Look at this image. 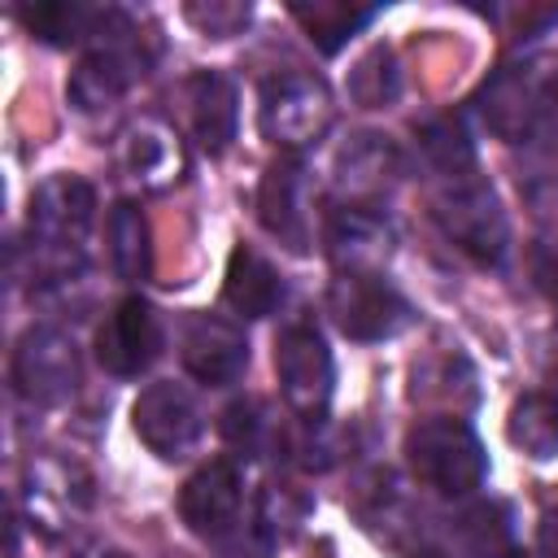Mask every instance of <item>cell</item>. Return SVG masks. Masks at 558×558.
Returning a JSON list of instances; mask_svg holds the SVG:
<instances>
[{
    "mask_svg": "<svg viewBox=\"0 0 558 558\" xmlns=\"http://www.w3.org/2000/svg\"><path fill=\"white\" fill-rule=\"evenodd\" d=\"M405 462H410L414 480L440 497H466L488 475V453H484L475 427L453 414L423 418L418 427H410Z\"/></svg>",
    "mask_w": 558,
    "mask_h": 558,
    "instance_id": "obj_4",
    "label": "cell"
},
{
    "mask_svg": "<svg viewBox=\"0 0 558 558\" xmlns=\"http://www.w3.org/2000/svg\"><path fill=\"white\" fill-rule=\"evenodd\" d=\"M397 174V153L388 140L379 135H357L344 144L340 166H336V187L344 196V205H362V209H379V196L388 192Z\"/></svg>",
    "mask_w": 558,
    "mask_h": 558,
    "instance_id": "obj_19",
    "label": "cell"
},
{
    "mask_svg": "<svg viewBox=\"0 0 558 558\" xmlns=\"http://www.w3.org/2000/svg\"><path fill=\"white\" fill-rule=\"evenodd\" d=\"M22 26L52 44V48H70V44H100L105 35H118L131 26V17L113 4H83V0H44V4H26L17 9Z\"/></svg>",
    "mask_w": 558,
    "mask_h": 558,
    "instance_id": "obj_16",
    "label": "cell"
},
{
    "mask_svg": "<svg viewBox=\"0 0 558 558\" xmlns=\"http://www.w3.org/2000/svg\"><path fill=\"white\" fill-rule=\"evenodd\" d=\"M257 222L288 244L292 253L310 248V209H305V166L296 157H279L266 166L257 183Z\"/></svg>",
    "mask_w": 558,
    "mask_h": 558,
    "instance_id": "obj_17",
    "label": "cell"
},
{
    "mask_svg": "<svg viewBox=\"0 0 558 558\" xmlns=\"http://www.w3.org/2000/svg\"><path fill=\"white\" fill-rule=\"evenodd\" d=\"M96 222V192L78 174H52L35 187L26 209L31 283H70L83 270L87 235Z\"/></svg>",
    "mask_w": 558,
    "mask_h": 558,
    "instance_id": "obj_1",
    "label": "cell"
},
{
    "mask_svg": "<svg viewBox=\"0 0 558 558\" xmlns=\"http://www.w3.org/2000/svg\"><path fill=\"white\" fill-rule=\"evenodd\" d=\"M179 357L196 384L227 388L248 366L244 327H235L231 318H218V314H192L183 323V336H179Z\"/></svg>",
    "mask_w": 558,
    "mask_h": 558,
    "instance_id": "obj_15",
    "label": "cell"
},
{
    "mask_svg": "<svg viewBox=\"0 0 558 558\" xmlns=\"http://www.w3.org/2000/svg\"><path fill=\"white\" fill-rule=\"evenodd\" d=\"M240 510H244V480H240V466L231 458L205 462L179 488V519L187 523L192 536H201L218 549H235Z\"/></svg>",
    "mask_w": 558,
    "mask_h": 558,
    "instance_id": "obj_9",
    "label": "cell"
},
{
    "mask_svg": "<svg viewBox=\"0 0 558 558\" xmlns=\"http://www.w3.org/2000/svg\"><path fill=\"white\" fill-rule=\"evenodd\" d=\"M375 4H349V0H314V4H292V17L301 22V31L310 35V44L318 52H340L362 26L375 22Z\"/></svg>",
    "mask_w": 558,
    "mask_h": 558,
    "instance_id": "obj_23",
    "label": "cell"
},
{
    "mask_svg": "<svg viewBox=\"0 0 558 558\" xmlns=\"http://www.w3.org/2000/svg\"><path fill=\"white\" fill-rule=\"evenodd\" d=\"M327 314L340 336L362 344L392 340L414 323V305L379 270H340L327 288Z\"/></svg>",
    "mask_w": 558,
    "mask_h": 558,
    "instance_id": "obj_6",
    "label": "cell"
},
{
    "mask_svg": "<svg viewBox=\"0 0 558 558\" xmlns=\"http://www.w3.org/2000/svg\"><path fill=\"white\" fill-rule=\"evenodd\" d=\"M349 96L366 109H379L397 96V65H392V52L388 48H375L357 61V70L349 74Z\"/></svg>",
    "mask_w": 558,
    "mask_h": 558,
    "instance_id": "obj_28",
    "label": "cell"
},
{
    "mask_svg": "<svg viewBox=\"0 0 558 558\" xmlns=\"http://www.w3.org/2000/svg\"><path fill=\"white\" fill-rule=\"evenodd\" d=\"M484 558H532V554H523V549H514V545H501V549H493V554H484Z\"/></svg>",
    "mask_w": 558,
    "mask_h": 558,
    "instance_id": "obj_33",
    "label": "cell"
},
{
    "mask_svg": "<svg viewBox=\"0 0 558 558\" xmlns=\"http://www.w3.org/2000/svg\"><path fill=\"white\" fill-rule=\"evenodd\" d=\"M275 375L288 410L305 423H318L336 392V362L327 340L310 323H292L275 340Z\"/></svg>",
    "mask_w": 558,
    "mask_h": 558,
    "instance_id": "obj_8",
    "label": "cell"
},
{
    "mask_svg": "<svg viewBox=\"0 0 558 558\" xmlns=\"http://www.w3.org/2000/svg\"><path fill=\"white\" fill-rule=\"evenodd\" d=\"M327 244L340 270H379V262L392 248V231L379 209L340 205L327 222Z\"/></svg>",
    "mask_w": 558,
    "mask_h": 558,
    "instance_id": "obj_20",
    "label": "cell"
},
{
    "mask_svg": "<svg viewBox=\"0 0 558 558\" xmlns=\"http://www.w3.org/2000/svg\"><path fill=\"white\" fill-rule=\"evenodd\" d=\"M423 558H445V554H423Z\"/></svg>",
    "mask_w": 558,
    "mask_h": 558,
    "instance_id": "obj_35",
    "label": "cell"
},
{
    "mask_svg": "<svg viewBox=\"0 0 558 558\" xmlns=\"http://www.w3.org/2000/svg\"><path fill=\"white\" fill-rule=\"evenodd\" d=\"M22 497H26L31 527L61 532V527H70V519H78L92 506V475L70 458L39 453L26 462Z\"/></svg>",
    "mask_w": 558,
    "mask_h": 558,
    "instance_id": "obj_14",
    "label": "cell"
},
{
    "mask_svg": "<svg viewBox=\"0 0 558 558\" xmlns=\"http://www.w3.org/2000/svg\"><path fill=\"white\" fill-rule=\"evenodd\" d=\"M74 558H131L126 549H113V545H100V541H92V545H83Z\"/></svg>",
    "mask_w": 558,
    "mask_h": 558,
    "instance_id": "obj_32",
    "label": "cell"
},
{
    "mask_svg": "<svg viewBox=\"0 0 558 558\" xmlns=\"http://www.w3.org/2000/svg\"><path fill=\"white\" fill-rule=\"evenodd\" d=\"M418 153H423V166L432 170V179H445V174H462V170H475V144L462 126V118L453 113H440V118H427L418 126Z\"/></svg>",
    "mask_w": 558,
    "mask_h": 558,
    "instance_id": "obj_25",
    "label": "cell"
},
{
    "mask_svg": "<svg viewBox=\"0 0 558 558\" xmlns=\"http://www.w3.org/2000/svg\"><path fill=\"white\" fill-rule=\"evenodd\" d=\"M475 113L506 144L558 131V52H536L501 65L475 92Z\"/></svg>",
    "mask_w": 558,
    "mask_h": 558,
    "instance_id": "obj_2",
    "label": "cell"
},
{
    "mask_svg": "<svg viewBox=\"0 0 558 558\" xmlns=\"http://www.w3.org/2000/svg\"><path fill=\"white\" fill-rule=\"evenodd\" d=\"M432 218L445 240L480 266H501L510 248V222L493 183L475 170L432 179Z\"/></svg>",
    "mask_w": 558,
    "mask_h": 558,
    "instance_id": "obj_3",
    "label": "cell"
},
{
    "mask_svg": "<svg viewBox=\"0 0 558 558\" xmlns=\"http://www.w3.org/2000/svg\"><path fill=\"white\" fill-rule=\"evenodd\" d=\"M105 240H109V266L126 283H144L153 270V248H148V222L135 201H118L105 218Z\"/></svg>",
    "mask_w": 558,
    "mask_h": 558,
    "instance_id": "obj_22",
    "label": "cell"
},
{
    "mask_svg": "<svg viewBox=\"0 0 558 558\" xmlns=\"http://www.w3.org/2000/svg\"><path fill=\"white\" fill-rule=\"evenodd\" d=\"M549 384H554V388H549V397L558 401V362H554V375H549Z\"/></svg>",
    "mask_w": 558,
    "mask_h": 558,
    "instance_id": "obj_34",
    "label": "cell"
},
{
    "mask_svg": "<svg viewBox=\"0 0 558 558\" xmlns=\"http://www.w3.org/2000/svg\"><path fill=\"white\" fill-rule=\"evenodd\" d=\"M222 301L244 314V318H266L275 314V305L283 301V279L279 270L248 244H240L227 257V275H222Z\"/></svg>",
    "mask_w": 558,
    "mask_h": 558,
    "instance_id": "obj_21",
    "label": "cell"
},
{
    "mask_svg": "<svg viewBox=\"0 0 558 558\" xmlns=\"http://www.w3.org/2000/svg\"><path fill=\"white\" fill-rule=\"evenodd\" d=\"M131 427L135 436L161 458V462H179L187 458L201 436H205V414H201V401L192 388L174 384V379H161V384H148L135 405H131Z\"/></svg>",
    "mask_w": 558,
    "mask_h": 558,
    "instance_id": "obj_10",
    "label": "cell"
},
{
    "mask_svg": "<svg viewBox=\"0 0 558 558\" xmlns=\"http://www.w3.org/2000/svg\"><path fill=\"white\" fill-rule=\"evenodd\" d=\"M78 388V349L61 327H31L13 349V392L26 405H61Z\"/></svg>",
    "mask_w": 558,
    "mask_h": 558,
    "instance_id": "obj_11",
    "label": "cell"
},
{
    "mask_svg": "<svg viewBox=\"0 0 558 558\" xmlns=\"http://www.w3.org/2000/svg\"><path fill=\"white\" fill-rule=\"evenodd\" d=\"M331 122H336V100L318 74L283 70V74H270L257 92V126L270 144L288 153L318 144Z\"/></svg>",
    "mask_w": 558,
    "mask_h": 558,
    "instance_id": "obj_5",
    "label": "cell"
},
{
    "mask_svg": "<svg viewBox=\"0 0 558 558\" xmlns=\"http://www.w3.org/2000/svg\"><path fill=\"white\" fill-rule=\"evenodd\" d=\"M222 440H227L231 449L257 458V453H266L270 445H279L283 436H279V423L270 418V410H266L262 401L244 397V401H231V405L222 410Z\"/></svg>",
    "mask_w": 558,
    "mask_h": 558,
    "instance_id": "obj_27",
    "label": "cell"
},
{
    "mask_svg": "<svg viewBox=\"0 0 558 558\" xmlns=\"http://www.w3.org/2000/svg\"><path fill=\"white\" fill-rule=\"evenodd\" d=\"M161 344H166L161 314L144 296H122L96 331V362L109 375L131 379V375H144L161 357Z\"/></svg>",
    "mask_w": 558,
    "mask_h": 558,
    "instance_id": "obj_12",
    "label": "cell"
},
{
    "mask_svg": "<svg viewBox=\"0 0 558 558\" xmlns=\"http://www.w3.org/2000/svg\"><path fill=\"white\" fill-rule=\"evenodd\" d=\"M536 545H541V558H558V506H549V510L541 514Z\"/></svg>",
    "mask_w": 558,
    "mask_h": 558,
    "instance_id": "obj_31",
    "label": "cell"
},
{
    "mask_svg": "<svg viewBox=\"0 0 558 558\" xmlns=\"http://www.w3.org/2000/svg\"><path fill=\"white\" fill-rule=\"evenodd\" d=\"M310 514V501L292 488V484H266L257 493V510H253V532H257V545L262 549H283L301 523Z\"/></svg>",
    "mask_w": 558,
    "mask_h": 558,
    "instance_id": "obj_26",
    "label": "cell"
},
{
    "mask_svg": "<svg viewBox=\"0 0 558 558\" xmlns=\"http://www.w3.org/2000/svg\"><path fill=\"white\" fill-rule=\"evenodd\" d=\"M148 52H144V39L135 31V22L118 35H105L100 44H92L78 65L70 70V83H65V96L78 113H105L113 109L144 74H148Z\"/></svg>",
    "mask_w": 558,
    "mask_h": 558,
    "instance_id": "obj_7",
    "label": "cell"
},
{
    "mask_svg": "<svg viewBox=\"0 0 558 558\" xmlns=\"http://www.w3.org/2000/svg\"><path fill=\"white\" fill-rule=\"evenodd\" d=\"M187 118L205 153H227L240 126V92L222 70H201L187 78Z\"/></svg>",
    "mask_w": 558,
    "mask_h": 558,
    "instance_id": "obj_18",
    "label": "cell"
},
{
    "mask_svg": "<svg viewBox=\"0 0 558 558\" xmlns=\"http://www.w3.org/2000/svg\"><path fill=\"white\" fill-rule=\"evenodd\" d=\"M506 436L514 449H523L536 462L558 458V401L549 392H527L510 405Z\"/></svg>",
    "mask_w": 558,
    "mask_h": 558,
    "instance_id": "obj_24",
    "label": "cell"
},
{
    "mask_svg": "<svg viewBox=\"0 0 558 558\" xmlns=\"http://www.w3.org/2000/svg\"><path fill=\"white\" fill-rule=\"evenodd\" d=\"M532 275H536V283L558 301V244H541V248L532 253Z\"/></svg>",
    "mask_w": 558,
    "mask_h": 558,
    "instance_id": "obj_30",
    "label": "cell"
},
{
    "mask_svg": "<svg viewBox=\"0 0 558 558\" xmlns=\"http://www.w3.org/2000/svg\"><path fill=\"white\" fill-rule=\"evenodd\" d=\"M183 13H187V22H192L201 35L227 39V35H235V31H244V26H248L253 4H227V0H209V4H187Z\"/></svg>",
    "mask_w": 558,
    "mask_h": 558,
    "instance_id": "obj_29",
    "label": "cell"
},
{
    "mask_svg": "<svg viewBox=\"0 0 558 558\" xmlns=\"http://www.w3.org/2000/svg\"><path fill=\"white\" fill-rule=\"evenodd\" d=\"M118 166L140 192H170L187 174V153L166 118H131L118 135Z\"/></svg>",
    "mask_w": 558,
    "mask_h": 558,
    "instance_id": "obj_13",
    "label": "cell"
}]
</instances>
